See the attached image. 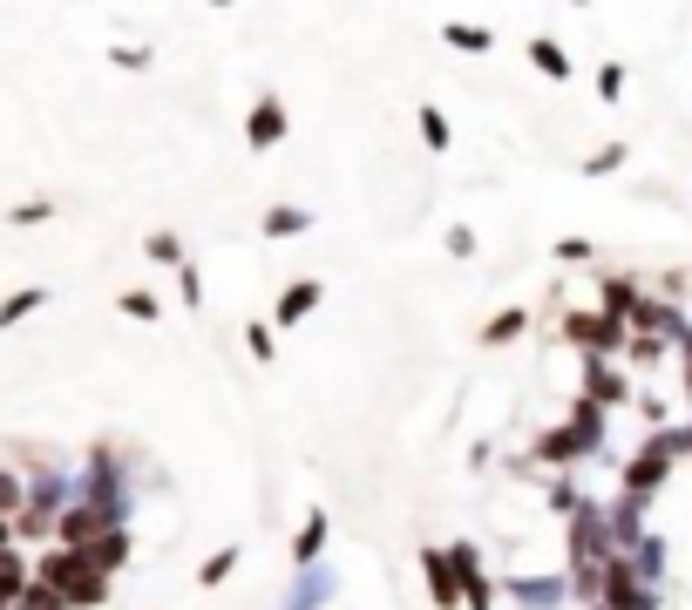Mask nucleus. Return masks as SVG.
Returning <instances> with one entry per match:
<instances>
[{"label": "nucleus", "mask_w": 692, "mask_h": 610, "mask_svg": "<svg viewBox=\"0 0 692 610\" xmlns=\"http://www.w3.org/2000/svg\"><path fill=\"white\" fill-rule=\"evenodd\" d=\"M278 136H285V109L278 102H259L252 109V149H272Z\"/></svg>", "instance_id": "nucleus-3"}, {"label": "nucleus", "mask_w": 692, "mask_h": 610, "mask_svg": "<svg viewBox=\"0 0 692 610\" xmlns=\"http://www.w3.org/2000/svg\"><path fill=\"white\" fill-rule=\"evenodd\" d=\"M421 130H428V143H435V149H441V143H448V122H441V115H435V109H421Z\"/></svg>", "instance_id": "nucleus-13"}, {"label": "nucleus", "mask_w": 692, "mask_h": 610, "mask_svg": "<svg viewBox=\"0 0 692 610\" xmlns=\"http://www.w3.org/2000/svg\"><path fill=\"white\" fill-rule=\"evenodd\" d=\"M448 41H455V48H469V55L488 48V34H482V27H448Z\"/></svg>", "instance_id": "nucleus-12"}, {"label": "nucleus", "mask_w": 692, "mask_h": 610, "mask_svg": "<svg viewBox=\"0 0 692 610\" xmlns=\"http://www.w3.org/2000/svg\"><path fill=\"white\" fill-rule=\"evenodd\" d=\"M326 597H333V577H326V569H306V577H299V590L285 597V610H319Z\"/></svg>", "instance_id": "nucleus-2"}, {"label": "nucleus", "mask_w": 692, "mask_h": 610, "mask_svg": "<svg viewBox=\"0 0 692 610\" xmlns=\"http://www.w3.org/2000/svg\"><path fill=\"white\" fill-rule=\"evenodd\" d=\"M557 258H570V265H584V258H591V244H584V237H563V244H557Z\"/></svg>", "instance_id": "nucleus-14"}, {"label": "nucleus", "mask_w": 692, "mask_h": 610, "mask_svg": "<svg viewBox=\"0 0 692 610\" xmlns=\"http://www.w3.org/2000/svg\"><path fill=\"white\" fill-rule=\"evenodd\" d=\"M516 597H523V603H537V610H550V603L563 597V584H516Z\"/></svg>", "instance_id": "nucleus-7"}, {"label": "nucleus", "mask_w": 692, "mask_h": 610, "mask_svg": "<svg viewBox=\"0 0 692 610\" xmlns=\"http://www.w3.org/2000/svg\"><path fill=\"white\" fill-rule=\"evenodd\" d=\"M8 515H21V481L0 468V522H8Z\"/></svg>", "instance_id": "nucleus-9"}, {"label": "nucleus", "mask_w": 692, "mask_h": 610, "mask_svg": "<svg viewBox=\"0 0 692 610\" xmlns=\"http://www.w3.org/2000/svg\"><path fill=\"white\" fill-rule=\"evenodd\" d=\"M631 387H625V374L618 366H604V359H591V407H618Z\"/></svg>", "instance_id": "nucleus-1"}, {"label": "nucleus", "mask_w": 692, "mask_h": 610, "mask_svg": "<svg viewBox=\"0 0 692 610\" xmlns=\"http://www.w3.org/2000/svg\"><path fill=\"white\" fill-rule=\"evenodd\" d=\"M509 333H523V312H503L496 325H488V340H509Z\"/></svg>", "instance_id": "nucleus-15"}, {"label": "nucleus", "mask_w": 692, "mask_h": 610, "mask_svg": "<svg viewBox=\"0 0 692 610\" xmlns=\"http://www.w3.org/2000/svg\"><path fill=\"white\" fill-rule=\"evenodd\" d=\"M312 299H319V285H293V292H285V306H278V319H285V325L306 319V312H312Z\"/></svg>", "instance_id": "nucleus-5"}, {"label": "nucleus", "mask_w": 692, "mask_h": 610, "mask_svg": "<svg viewBox=\"0 0 692 610\" xmlns=\"http://www.w3.org/2000/svg\"><path fill=\"white\" fill-rule=\"evenodd\" d=\"M122 306H130V319H156V299H150V292H130Z\"/></svg>", "instance_id": "nucleus-16"}, {"label": "nucleus", "mask_w": 692, "mask_h": 610, "mask_svg": "<svg viewBox=\"0 0 692 610\" xmlns=\"http://www.w3.org/2000/svg\"><path fill=\"white\" fill-rule=\"evenodd\" d=\"M529 62H537L543 75H570V55L557 48V41H529Z\"/></svg>", "instance_id": "nucleus-4"}, {"label": "nucleus", "mask_w": 692, "mask_h": 610, "mask_svg": "<svg viewBox=\"0 0 692 610\" xmlns=\"http://www.w3.org/2000/svg\"><path fill=\"white\" fill-rule=\"evenodd\" d=\"M597 96H604V102H618V96H625V68H618V62L597 75Z\"/></svg>", "instance_id": "nucleus-11"}, {"label": "nucleus", "mask_w": 692, "mask_h": 610, "mask_svg": "<svg viewBox=\"0 0 692 610\" xmlns=\"http://www.w3.org/2000/svg\"><path fill=\"white\" fill-rule=\"evenodd\" d=\"M685 455H692V441H685Z\"/></svg>", "instance_id": "nucleus-17"}, {"label": "nucleus", "mask_w": 692, "mask_h": 610, "mask_svg": "<svg viewBox=\"0 0 692 610\" xmlns=\"http://www.w3.org/2000/svg\"><path fill=\"white\" fill-rule=\"evenodd\" d=\"M319 543H326V515H312L306 529H299V563L312 569V556H319Z\"/></svg>", "instance_id": "nucleus-6"}, {"label": "nucleus", "mask_w": 692, "mask_h": 610, "mask_svg": "<svg viewBox=\"0 0 692 610\" xmlns=\"http://www.w3.org/2000/svg\"><path fill=\"white\" fill-rule=\"evenodd\" d=\"M231 563H238V550H218L211 563L197 569V584H224V577H231Z\"/></svg>", "instance_id": "nucleus-8"}, {"label": "nucleus", "mask_w": 692, "mask_h": 610, "mask_svg": "<svg viewBox=\"0 0 692 610\" xmlns=\"http://www.w3.org/2000/svg\"><path fill=\"white\" fill-rule=\"evenodd\" d=\"M34 306H41V292H14L8 306H0V325H14V319H28Z\"/></svg>", "instance_id": "nucleus-10"}]
</instances>
